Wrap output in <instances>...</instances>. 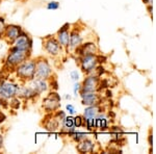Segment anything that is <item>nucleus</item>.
<instances>
[{"label": "nucleus", "instance_id": "obj_11", "mask_svg": "<svg viewBox=\"0 0 156 154\" xmlns=\"http://www.w3.org/2000/svg\"><path fill=\"white\" fill-rule=\"evenodd\" d=\"M100 78L98 75H92L84 78L81 83V89L80 92H96L99 89Z\"/></svg>", "mask_w": 156, "mask_h": 154}, {"label": "nucleus", "instance_id": "obj_4", "mask_svg": "<svg viewBox=\"0 0 156 154\" xmlns=\"http://www.w3.org/2000/svg\"><path fill=\"white\" fill-rule=\"evenodd\" d=\"M60 95L56 91H51L46 97L43 99V105L42 107L46 113H53L57 109L60 108Z\"/></svg>", "mask_w": 156, "mask_h": 154}, {"label": "nucleus", "instance_id": "obj_12", "mask_svg": "<svg viewBox=\"0 0 156 154\" xmlns=\"http://www.w3.org/2000/svg\"><path fill=\"white\" fill-rule=\"evenodd\" d=\"M26 84H28L29 87L40 96L42 94H44V93L48 92V90H49L48 80L40 79V78H34V79L27 81Z\"/></svg>", "mask_w": 156, "mask_h": 154}, {"label": "nucleus", "instance_id": "obj_31", "mask_svg": "<svg viewBox=\"0 0 156 154\" xmlns=\"http://www.w3.org/2000/svg\"><path fill=\"white\" fill-rule=\"evenodd\" d=\"M70 76H71V79L74 82H76L79 80V74H78V72L76 71V70H74V71H72L71 73H70Z\"/></svg>", "mask_w": 156, "mask_h": 154}, {"label": "nucleus", "instance_id": "obj_34", "mask_svg": "<svg viewBox=\"0 0 156 154\" xmlns=\"http://www.w3.org/2000/svg\"><path fill=\"white\" fill-rule=\"evenodd\" d=\"M5 120H6V116H5V113H4L3 112H1V110H0V123H3Z\"/></svg>", "mask_w": 156, "mask_h": 154}, {"label": "nucleus", "instance_id": "obj_5", "mask_svg": "<svg viewBox=\"0 0 156 154\" xmlns=\"http://www.w3.org/2000/svg\"><path fill=\"white\" fill-rule=\"evenodd\" d=\"M42 41H43V49H44V51L47 54H49L50 56H53V57L59 55L62 47L60 46V44L57 41L56 38H55V36H47Z\"/></svg>", "mask_w": 156, "mask_h": 154}, {"label": "nucleus", "instance_id": "obj_3", "mask_svg": "<svg viewBox=\"0 0 156 154\" xmlns=\"http://www.w3.org/2000/svg\"><path fill=\"white\" fill-rule=\"evenodd\" d=\"M36 72L34 78L48 80L53 75V70L50 65L49 60L44 56H39L36 59Z\"/></svg>", "mask_w": 156, "mask_h": 154}, {"label": "nucleus", "instance_id": "obj_6", "mask_svg": "<svg viewBox=\"0 0 156 154\" xmlns=\"http://www.w3.org/2000/svg\"><path fill=\"white\" fill-rule=\"evenodd\" d=\"M20 89V84L7 80L0 81V97L9 100L12 97H16Z\"/></svg>", "mask_w": 156, "mask_h": 154}, {"label": "nucleus", "instance_id": "obj_26", "mask_svg": "<svg viewBox=\"0 0 156 154\" xmlns=\"http://www.w3.org/2000/svg\"><path fill=\"white\" fill-rule=\"evenodd\" d=\"M60 6L59 2L58 1H50L47 3L46 5V9H52V11H56V9H58Z\"/></svg>", "mask_w": 156, "mask_h": 154}, {"label": "nucleus", "instance_id": "obj_2", "mask_svg": "<svg viewBox=\"0 0 156 154\" xmlns=\"http://www.w3.org/2000/svg\"><path fill=\"white\" fill-rule=\"evenodd\" d=\"M17 78L22 83H26L29 80L34 78V72H36V60L32 59H27L22 64H20L16 69L14 70Z\"/></svg>", "mask_w": 156, "mask_h": 154}, {"label": "nucleus", "instance_id": "obj_32", "mask_svg": "<svg viewBox=\"0 0 156 154\" xmlns=\"http://www.w3.org/2000/svg\"><path fill=\"white\" fill-rule=\"evenodd\" d=\"M95 71L97 72V75L100 77L102 74H104V73H105V69L102 67V66H97V67H96V69H95Z\"/></svg>", "mask_w": 156, "mask_h": 154}, {"label": "nucleus", "instance_id": "obj_38", "mask_svg": "<svg viewBox=\"0 0 156 154\" xmlns=\"http://www.w3.org/2000/svg\"><path fill=\"white\" fill-rule=\"evenodd\" d=\"M143 1H144L145 3H147V4H151V2H152V0H143Z\"/></svg>", "mask_w": 156, "mask_h": 154}, {"label": "nucleus", "instance_id": "obj_18", "mask_svg": "<svg viewBox=\"0 0 156 154\" xmlns=\"http://www.w3.org/2000/svg\"><path fill=\"white\" fill-rule=\"evenodd\" d=\"M60 134H65V135H68L69 133L73 132L75 131V126H74V121H73V118L72 117H67L64 119V120L60 122Z\"/></svg>", "mask_w": 156, "mask_h": 154}, {"label": "nucleus", "instance_id": "obj_42", "mask_svg": "<svg viewBox=\"0 0 156 154\" xmlns=\"http://www.w3.org/2000/svg\"><path fill=\"white\" fill-rule=\"evenodd\" d=\"M0 1H1V0H0Z\"/></svg>", "mask_w": 156, "mask_h": 154}, {"label": "nucleus", "instance_id": "obj_1", "mask_svg": "<svg viewBox=\"0 0 156 154\" xmlns=\"http://www.w3.org/2000/svg\"><path fill=\"white\" fill-rule=\"evenodd\" d=\"M30 57H31V52L23 51V50L16 48L14 45H11L9 49V53L6 55L5 63H4V67L9 69V71H14L16 67H18L24 60L30 59Z\"/></svg>", "mask_w": 156, "mask_h": 154}, {"label": "nucleus", "instance_id": "obj_27", "mask_svg": "<svg viewBox=\"0 0 156 154\" xmlns=\"http://www.w3.org/2000/svg\"><path fill=\"white\" fill-rule=\"evenodd\" d=\"M53 116L55 118L57 119V120L59 121V122H62V120H64L65 118H66V113L64 112V110H60V109H57L56 112L53 113Z\"/></svg>", "mask_w": 156, "mask_h": 154}, {"label": "nucleus", "instance_id": "obj_36", "mask_svg": "<svg viewBox=\"0 0 156 154\" xmlns=\"http://www.w3.org/2000/svg\"><path fill=\"white\" fill-rule=\"evenodd\" d=\"M106 96H107V98H112V93L110 92L109 90H107V91H106Z\"/></svg>", "mask_w": 156, "mask_h": 154}, {"label": "nucleus", "instance_id": "obj_20", "mask_svg": "<svg viewBox=\"0 0 156 154\" xmlns=\"http://www.w3.org/2000/svg\"><path fill=\"white\" fill-rule=\"evenodd\" d=\"M101 113V107L99 104L95 105H90L84 109L83 112V118L89 119V118H96L99 113Z\"/></svg>", "mask_w": 156, "mask_h": 154}, {"label": "nucleus", "instance_id": "obj_22", "mask_svg": "<svg viewBox=\"0 0 156 154\" xmlns=\"http://www.w3.org/2000/svg\"><path fill=\"white\" fill-rule=\"evenodd\" d=\"M9 107L12 108V109H19L20 106H21V99L19 97H12L11 99L9 100Z\"/></svg>", "mask_w": 156, "mask_h": 154}, {"label": "nucleus", "instance_id": "obj_39", "mask_svg": "<svg viewBox=\"0 0 156 154\" xmlns=\"http://www.w3.org/2000/svg\"><path fill=\"white\" fill-rule=\"evenodd\" d=\"M148 11H149L150 14H152V6H151V4H150L149 6H148Z\"/></svg>", "mask_w": 156, "mask_h": 154}, {"label": "nucleus", "instance_id": "obj_41", "mask_svg": "<svg viewBox=\"0 0 156 154\" xmlns=\"http://www.w3.org/2000/svg\"><path fill=\"white\" fill-rule=\"evenodd\" d=\"M17 1H19V2H22V3H24V2L28 1V0H17Z\"/></svg>", "mask_w": 156, "mask_h": 154}, {"label": "nucleus", "instance_id": "obj_30", "mask_svg": "<svg viewBox=\"0 0 156 154\" xmlns=\"http://www.w3.org/2000/svg\"><path fill=\"white\" fill-rule=\"evenodd\" d=\"M80 89H81V84H80L79 82L76 81L74 83V87H73V92H74V95L77 97V94H79V92H80Z\"/></svg>", "mask_w": 156, "mask_h": 154}, {"label": "nucleus", "instance_id": "obj_7", "mask_svg": "<svg viewBox=\"0 0 156 154\" xmlns=\"http://www.w3.org/2000/svg\"><path fill=\"white\" fill-rule=\"evenodd\" d=\"M79 63L81 71L87 75L90 74L92 72H94L98 64H99L98 63L97 54H89L79 57Z\"/></svg>", "mask_w": 156, "mask_h": 154}, {"label": "nucleus", "instance_id": "obj_19", "mask_svg": "<svg viewBox=\"0 0 156 154\" xmlns=\"http://www.w3.org/2000/svg\"><path fill=\"white\" fill-rule=\"evenodd\" d=\"M82 44V37L80 36V34L77 31L76 29L70 30V44L69 48L71 49H75L79 45Z\"/></svg>", "mask_w": 156, "mask_h": 154}, {"label": "nucleus", "instance_id": "obj_28", "mask_svg": "<svg viewBox=\"0 0 156 154\" xmlns=\"http://www.w3.org/2000/svg\"><path fill=\"white\" fill-rule=\"evenodd\" d=\"M5 27H6L5 18H4V17H1V16H0V39L2 38V34H3Z\"/></svg>", "mask_w": 156, "mask_h": 154}, {"label": "nucleus", "instance_id": "obj_14", "mask_svg": "<svg viewBox=\"0 0 156 154\" xmlns=\"http://www.w3.org/2000/svg\"><path fill=\"white\" fill-rule=\"evenodd\" d=\"M41 125L49 132H54L60 127V122L53 116V113H47L43 121L41 122Z\"/></svg>", "mask_w": 156, "mask_h": 154}, {"label": "nucleus", "instance_id": "obj_25", "mask_svg": "<svg viewBox=\"0 0 156 154\" xmlns=\"http://www.w3.org/2000/svg\"><path fill=\"white\" fill-rule=\"evenodd\" d=\"M73 121H74L75 128H79V127H81V126H84L83 116H76L75 118H73Z\"/></svg>", "mask_w": 156, "mask_h": 154}, {"label": "nucleus", "instance_id": "obj_35", "mask_svg": "<svg viewBox=\"0 0 156 154\" xmlns=\"http://www.w3.org/2000/svg\"><path fill=\"white\" fill-rule=\"evenodd\" d=\"M2 146H3V136L0 134V150H1Z\"/></svg>", "mask_w": 156, "mask_h": 154}, {"label": "nucleus", "instance_id": "obj_24", "mask_svg": "<svg viewBox=\"0 0 156 154\" xmlns=\"http://www.w3.org/2000/svg\"><path fill=\"white\" fill-rule=\"evenodd\" d=\"M48 84H49V88H51L52 91L58 90V87H59L58 81H57V79L53 76V75H52V76L48 79Z\"/></svg>", "mask_w": 156, "mask_h": 154}, {"label": "nucleus", "instance_id": "obj_37", "mask_svg": "<svg viewBox=\"0 0 156 154\" xmlns=\"http://www.w3.org/2000/svg\"><path fill=\"white\" fill-rule=\"evenodd\" d=\"M148 142H149L150 146H152V134L149 135V138H148Z\"/></svg>", "mask_w": 156, "mask_h": 154}, {"label": "nucleus", "instance_id": "obj_21", "mask_svg": "<svg viewBox=\"0 0 156 154\" xmlns=\"http://www.w3.org/2000/svg\"><path fill=\"white\" fill-rule=\"evenodd\" d=\"M67 136H69L70 138H72V141H74L75 143H78L80 141H82L83 138H87V134L84 132H79V131H73V132L69 133Z\"/></svg>", "mask_w": 156, "mask_h": 154}, {"label": "nucleus", "instance_id": "obj_23", "mask_svg": "<svg viewBox=\"0 0 156 154\" xmlns=\"http://www.w3.org/2000/svg\"><path fill=\"white\" fill-rule=\"evenodd\" d=\"M84 126L89 130L95 129V128H96V118L84 119Z\"/></svg>", "mask_w": 156, "mask_h": 154}, {"label": "nucleus", "instance_id": "obj_15", "mask_svg": "<svg viewBox=\"0 0 156 154\" xmlns=\"http://www.w3.org/2000/svg\"><path fill=\"white\" fill-rule=\"evenodd\" d=\"M79 95L81 97V102L83 105L90 106V105L100 104L101 97L96 92H79Z\"/></svg>", "mask_w": 156, "mask_h": 154}, {"label": "nucleus", "instance_id": "obj_16", "mask_svg": "<svg viewBox=\"0 0 156 154\" xmlns=\"http://www.w3.org/2000/svg\"><path fill=\"white\" fill-rule=\"evenodd\" d=\"M75 53L79 57L89 54H97V47L94 43H84L75 48Z\"/></svg>", "mask_w": 156, "mask_h": 154}, {"label": "nucleus", "instance_id": "obj_40", "mask_svg": "<svg viewBox=\"0 0 156 154\" xmlns=\"http://www.w3.org/2000/svg\"><path fill=\"white\" fill-rule=\"evenodd\" d=\"M65 98H66V99H71V96H70V95H66V96H65Z\"/></svg>", "mask_w": 156, "mask_h": 154}, {"label": "nucleus", "instance_id": "obj_10", "mask_svg": "<svg viewBox=\"0 0 156 154\" xmlns=\"http://www.w3.org/2000/svg\"><path fill=\"white\" fill-rule=\"evenodd\" d=\"M70 30H71V24L66 23L64 24L60 29L55 34V38L57 39V41L60 44V46L65 49H69V44H70Z\"/></svg>", "mask_w": 156, "mask_h": 154}, {"label": "nucleus", "instance_id": "obj_8", "mask_svg": "<svg viewBox=\"0 0 156 154\" xmlns=\"http://www.w3.org/2000/svg\"><path fill=\"white\" fill-rule=\"evenodd\" d=\"M12 45H14L15 47L18 48L20 50H23V51L32 52L34 40L31 39V37H29V34L26 31L22 30L21 34H19V37L17 38L16 41L12 43Z\"/></svg>", "mask_w": 156, "mask_h": 154}, {"label": "nucleus", "instance_id": "obj_9", "mask_svg": "<svg viewBox=\"0 0 156 154\" xmlns=\"http://www.w3.org/2000/svg\"><path fill=\"white\" fill-rule=\"evenodd\" d=\"M22 27L17 24H9L6 25L4 32L2 34V39L5 41L7 45H12V43L16 41V39L19 37V34L22 31Z\"/></svg>", "mask_w": 156, "mask_h": 154}, {"label": "nucleus", "instance_id": "obj_29", "mask_svg": "<svg viewBox=\"0 0 156 154\" xmlns=\"http://www.w3.org/2000/svg\"><path fill=\"white\" fill-rule=\"evenodd\" d=\"M0 107H2L3 109L9 108V101L7 99H4V98L0 97Z\"/></svg>", "mask_w": 156, "mask_h": 154}, {"label": "nucleus", "instance_id": "obj_33", "mask_svg": "<svg viewBox=\"0 0 156 154\" xmlns=\"http://www.w3.org/2000/svg\"><path fill=\"white\" fill-rule=\"evenodd\" d=\"M66 109H67V112L70 113V115H74L75 112H76V109H75V107L73 106L72 104H67Z\"/></svg>", "mask_w": 156, "mask_h": 154}, {"label": "nucleus", "instance_id": "obj_13", "mask_svg": "<svg viewBox=\"0 0 156 154\" xmlns=\"http://www.w3.org/2000/svg\"><path fill=\"white\" fill-rule=\"evenodd\" d=\"M17 97L24 101H34L37 100V98H39L40 95H37L28 84L23 83V85H20V89L17 93Z\"/></svg>", "mask_w": 156, "mask_h": 154}, {"label": "nucleus", "instance_id": "obj_17", "mask_svg": "<svg viewBox=\"0 0 156 154\" xmlns=\"http://www.w3.org/2000/svg\"><path fill=\"white\" fill-rule=\"evenodd\" d=\"M76 149L79 153H92L94 152L95 149V143L90 138H83L82 141L77 143Z\"/></svg>", "mask_w": 156, "mask_h": 154}]
</instances>
